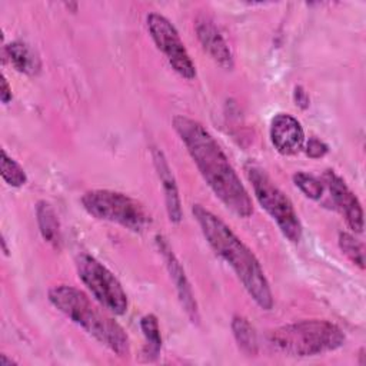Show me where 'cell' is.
I'll list each match as a JSON object with an SVG mask.
<instances>
[{"mask_svg": "<svg viewBox=\"0 0 366 366\" xmlns=\"http://www.w3.org/2000/svg\"><path fill=\"white\" fill-rule=\"evenodd\" d=\"M140 327L146 337V347L144 355L149 359L157 357L160 347H162V335L157 317L154 315H146L140 319Z\"/></svg>", "mask_w": 366, "mask_h": 366, "instance_id": "obj_17", "label": "cell"}, {"mask_svg": "<svg viewBox=\"0 0 366 366\" xmlns=\"http://www.w3.org/2000/svg\"><path fill=\"white\" fill-rule=\"evenodd\" d=\"M173 129L214 196L236 216L249 217L252 199L214 137L202 123L180 114L173 117Z\"/></svg>", "mask_w": 366, "mask_h": 366, "instance_id": "obj_1", "label": "cell"}, {"mask_svg": "<svg viewBox=\"0 0 366 366\" xmlns=\"http://www.w3.org/2000/svg\"><path fill=\"white\" fill-rule=\"evenodd\" d=\"M1 177L11 187H20L27 182L24 169L1 149Z\"/></svg>", "mask_w": 366, "mask_h": 366, "instance_id": "obj_18", "label": "cell"}, {"mask_svg": "<svg viewBox=\"0 0 366 366\" xmlns=\"http://www.w3.org/2000/svg\"><path fill=\"white\" fill-rule=\"evenodd\" d=\"M232 330L239 347L247 355L257 353V337L253 326L243 316H234L232 320Z\"/></svg>", "mask_w": 366, "mask_h": 366, "instance_id": "obj_16", "label": "cell"}, {"mask_svg": "<svg viewBox=\"0 0 366 366\" xmlns=\"http://www.w3.org/2000/svg\"><path fill=\"white\" fill-rule=\"evenodd\" d=\"M84 210L100 220L117 223L132 232L140 233L150 223V214L136 199L114 190L96 189L81 196Z\"/></svg>", "mask_w": 366, "mask_h": 366, "instance_id": "obj_5", "label": "cell"}, {"mask_svg": "<svg viewBox=\"0 0 366 366\" xmlns=\"http://www.w3.org/2000/svg\"><path fill=\"white\" fill-rule=\"evenodd\" d=\"M339 247L352 263L365 269V246L362 242L355 239L352 234L342 232L339 233Z\"/></svg>", "mask_w": 366, "mask_h": 366, "instance_id": "obj_20", "label": "cell"}, {"mask_svg": "<svg viewBox=\"0 0 366 366\" xmlns=\"http://www.w3.org/2000/svg\"><path fill=\"white\" fill-rule=\"evenodd\" d=\"M47 297L59 312L99 343L120 357L129 356L130 342L126 330L114 319L103 313L84 292L69 285H59L49 290Z\"/></svg>", "mask_w": 366, "mask_h": 366, "instance_id": "obj_3", "label": "cell"}, {"mask_svg": "<svg viewBox=\"0 0 366 366\" xmlns=\"http://www.w3.org/2000/svg\"><path fill=\"white\" fill-rule=\"evenodd\" d=\"M0 97H1V102H3L4 104H7V103L13 99L11 87L9 86L7 79L4 77V74H1V93H0Z\"/></svg>", "mask_w": 366, "mask_h": 366, "instance_id": "obj_23", "label": "cell"}, {"mask_svg": "<svg viewBox=\"0 0 366 366\" xmlns=\"http://www.w3.org/2000/svg\"><path fill=\"white\" fill-rule=\"evenodd\" d=\"M244 170L259 204L276 222L282 234L287 240L297 243L302 239V223L289 197L257 164L247 163Z\"/></svg>", "mask_w": 366, "mask_h": 366, "instance_id": "obj_6", "label": "cell"}, {"mask_svg": "<svg viewBox=\"0 0 366 366\" xmlns=\"http://www.w3.org/2000/svg\"><path fill=\"white\" fill-rule=\"evenodd\" d=\"M267 343L282 355L307 357L339 349L345 343V333L329 320L312 319L270 330Z\"/></svg>", "mask_w": 366, "mask_h": 366, "instance_id": "obj_4", "label": "cell"}, {"mask_svg": "<svg viewBox=\"0 0 366 366\" xmlns=\"http://www.w3.org/2000/svg\"><path fill=\"white\" fill-rule=\"evenodd\" d=\"M6 54L13 64V67L24 74L34 76L40 71L41 63L39 56L29 47V44L23 41H11L6 46Z\"/></svg>", "mask_w": 366, "mask_h": 366, "instance_id": "obj_14", "label": "cell"}, {"mask_svg": "<svg viewBox=\"0 0 366 366\" xmlns=\"http://www.w3.org/2000/svg\"><path fill=\"white\" fill-rule=\"evenodd\" d=\"M156 244H157V249L159 252L162 253L164 262H166V267L170 273V277L176 286V290H177V295H179V299L182 302V306L184 309V312L187 313L189 319L192 322H197L199 320V310H197V305H196V300L193 297V292H192V287H190V283L184 274V270L182 267V264L179 263L176 254L173 253L169 242L157 234L156 236Z\"/></svg>", "mask_w": 366, "mask_h": 366, "instance_id": "obj_10", "label": "cell"}, {"mask_svg": "<svg viewBox=\"0 0 366 366\" xmlns=\"http://www.w3.org/2000/svg\"><path fill=\"white\" fill-rule=\"evenodd\" d=\"M36 216H37V224L40 229V233L43 239L50 243L53 247H59L61 242L60 234V223L57 219V214L50 203L46 200H40L36 204Z\"/></svg>", "mask_w": 366, "mask_h": 366, "instance_id": "obj_15", "label": "cell"}, {"mask_svg": "<svg viewBox=\"0 0 366 366\" xmlns=\"http://www.w3.org/2000/svg\"><path fill=\"white\" fill-rule=\"evenodd\" d=\"M153 160H154V167H156L157 176L162 182L163 192H164L166 209H167L169 219L173 223H179L182 220V206H180L177 184H176V180L170 170V166H169L164 154L157 149L153 152Z\"/></svg>", "mask_w": 366, "mask_h": 366, "instance_id": "obj_13", "label": "cell"}, {"mask_svg": "<svg viewBox=\"0 0 366 366\" xmlns=\"http://www.w3.org/2000/svg\"><path fill=\"white\" fill-rule=\"evenodd\" d=\"M197 39L204 51L223 69L233 67V54L224 37L207 16H199L194 23Z\"/></svg>", "mask_w": 366, "mask_h": 366, "instance_id": "obj_12", "label": "cell"}, {"mask_svg": "<svg viewBox=\"0 0 366 366\" xmlns=\"http://www.w3.org/2000/svg\"><path fill=\"white\" fill-rule=\"evenodd\" d=\"M76 269L83 285L103 309L114 315L127 312V295L117 277L103 263L87 253H81L76 259Z\"/></svg>", "mask_w": 366, "mask_h": 366, "instance_id": "obj_7", "label": "cell"}, {"mask_svg": "<svg viewBox=\"0 0 366 366\" xmlns=\"http://www.w3.org/2000/svg\"><path fill=\"white\" fill-rule=\"evenodd\" d=\"M322 182L325 184V189H327L330 194L333 206L343 214L347 226L353 232L362 233L363 210L355 193L347 187L345 180L333 170H326L322 174Z\"/></svg>", "mask_w": 366, "mask_h": 366, "instance_id": "obj_9", "label": "cell"}, {"mask_svg": "<svg viewBox=\"0 0 366 366\" xmlns=\"http://www.w3.org/2000/svg\"><path fill=\"white\" fill-rule=\"evenodd\" d=\"M192 213L210 247L234 272L249 296L263 310H270L273 296L264 272L253 252L233 233V230L202 204H193Z\"/></svg>", "mask_w": 366, "mask_h": 366, "instance_id": "obj_2", "label": "cell"}, {"mask_svg": "<svg viewBox=\"0 0 366 366\" xmlns=\"http://www.w3.org/2000/svg\"><path fill=\"white\" fill-rule=\"evenodd\" d=\"M146 23L152 40L164 54L173 70L187 80L194 79L196 66L192 61L183 40L180 39L176 27L170 23V20L159 13H150L146 17Z\"/></svg>", "mask_w": 366, "mask_h": 366, "instance_id": "obj_8", "label": "cell"}, {"mask_svg": "<svg viewBox=\"0 0 366 366\" xmlns=\"http://www.w3.org/2000/svg\"><path fill=\"white\" fill-rule=\"evenodd\" d=\"M295 102L302 109H306L309 106V97H307L306 92L303 90V87H300V86L295 87Z\"/></svg>", "mask_w": 366, "mask_h": 366, "instance_id": "obj_22", "label": "cell"}, {"mask_svg": "<svg viewBox=\"0 0 366 366\" xmlns=\"http://www.w3.org/2000/svg\"><path fill=\"white\" fill-rule=\"evenodd\" d=\"M293 182L306 197L312 200H320L323 197L325 184L322 179L306 172H297L293 174Z\"/></svg>", "mask_w": 366, "mask_h": 366, "instance_id": "obj_19", "label": "cell"}, {"mask_svg": "<svg viewBox=\"0 0 366 366\" xmlns=\"http://www.w3.org/2000/svg\"><path fill=\"white\" fill-rule=\"evenodd\" d=\"M270 140L280 154L290 156L302 149L305 132L296 117L287 113H277L270 122Z\"/></svg>", "mask_w": 366, "mask_h": 366, "instance_id": "obj_11", "label": "cell"}, {"mask_svg": "<svg viewBox=\"0 0 366 366\" xmlns=\"http://www.w3.org/2000/svg\"><path fill=\"white\" fill-rule=\"evenodd\" d=\"M327 150H329L327 144L317 137H310L309 142L306 143V154L312 159L323 157L327 153Z\"/></svg>", "mask_w": 366, "mask_h": 366, "instance_id": "obj_21", "label": "cell"}]
</instances>
